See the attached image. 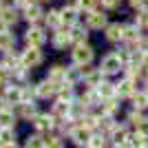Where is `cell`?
<instances>
[{"label": "cell", "instance_id": "cell-19", "mask_svg": "<svg viewBox=\"0 0 148 148\" xmlns=\"http://www.w3.org/2000/svg\"><path fill=\"white\" fill-rule=\"evenodd\" d=\"M42 16H44V11H42L38 5H31V7H27V9H25V18L29 20V22H33V25H36V22H40V20H42Z\"/></svg>", "mask_w": 148, "mask_h": 148}, {"label": "cell", "instance_id": "cell-30", "mask_svg": "<svg viewBox=\"0 0 148 148\" xmlns=\"http://www.w3.org/2000/svg\"><path fill=\"white\" fill-rule=\"evenodd\" d=\"M44 148H64V139L60 135H51L44 139Z\"/></svg>", "mask_w": 148, "mask_h": 148}, {"label": "cell", "instance_id": "cell-1", "mask_svg": "<svg viewBox=\"0 0 148 148\" xmlns=\"http://www.w3.org/2000/svg\"><path fill=\"white\" fill-rule=\"evenodd\" d=\"M122 64H124V62L119 60L117 53H108V56L102 58V62H99V69H102V73H106V75H115V73H119Z\"/></svg>", "mask_w": 148, "mask_h": 148}, {"label": "cell", "instance_id": "cell-10", "mask_svg": "<svg viewBox=\"0 0 148 148\" xmlns=\"http://www.w3.org/2000/svg\"><path fill=\"white\" fill-rule=\"evenodd\" d=\"M113 144L115 146H126V142H128V137H130V133L126 130V126H113Z\"/></svg>", "mask_w": 148, "mask_h": 148}, {"label": "cell", "instance_id": "cell-20", "mask_svg": "<svg viewBox=\"0 0 148 148\" xmlns=\"http://www.w3.org/2000/svg\"><path fill=\"white\" fill-rule=\"evenodd\" d=\"M69 113H71V104L60 99V102H56V104H53V113H51V115H53V117H64V119H66Z\"/></svg>", "mask_w": 148, "mask_h": 148}, {"label": "cell", "instance_id": "cell-29", "mask_svg": "<svg viewBox=\"0 0 148 148\" xmlns=\"http://www.w3.org/2000/svg\"><path fill=\"white\" fill-rule=\"evenodd\" d=\"M144 144H146V137L139 135V133H133L128 137V142H126V148H142Z\"/></svg>", "mask_w": 148, "mask_h": 148}, {"label": "cell", "instance_id": "cell-7", "mask_svg": "<svg viewBox=\"0 0 148 148\" xmlns=\"http://www.w3.org/2000/svg\"><path fill=\"white\" fill-rule=\"evenodd\" d=\"M5 102H7V104H22V102H25V88H22V86H16V84L7 86Z\"/></svg>", "mask_w": 148, "mask_h": 148}, {"label": "cell", "instance_id": "cell-9", "mask_svg": "<svg viewBox=\"0 0 148 148\" xmlns=\"http://www.w3.org/2000/svg\"><path fill=\"white\" fill-rule=\"evenodd\" d=\"M58 84H53L51 80H44V82H40L36 86V95L38 97H53V95H58Z\"/></svg>", "mask_w": 148, "mask_h": 148}, {"label": "cell", "instance_id": "cell-32", "mask_svg": "<svg viewBox=\"0 0 148 148\" xmlns=\"http://www.w3.org/2000/svg\"><path fill=\"white\" fill-rule=\"evenodd\" d=\"M117 108H119V104H115V99H106L104 104H102V113H104L106 117H111Z\"/></svg>", "mask_w": 148, "mask_h": 148}, {"label": "cell", "instance_id": "cell-3", "mask_svg": "<svg viewBox=\"0 0 148 148\" xmlns=\"http://www.w3.org/2000/svg\"><path fill=\"white\" fill-rule=\"evenodd\" d=\"M93 60V49L86 47V44H77L73 49V62L77 66H84V64H91Z\"/></svg>", "mask_w": 148, "mask_h": 148}, {"label": "cell", "instance_id": "cell-36", "mask_svg": "<svg viewBox=\"0 0 148 148\" xmlns=\"http://www.w3.org/2000/svg\"><path fill=\"white\" fill-rule=\"evenodd\" d=\"M137 133H139V135H144V137H148V119H146V117L137 124Z\"/></svg>", "mask_w": 148, "mask_h": 148}, {"label": "cell", "instance_id": "cell-31", "mask_svg": "<svg viewBox=\"0 0 148 148\" xmlns=\"http://www.w3.org/2000/svg\"><path fill=\"white\" fill-rule=\"evenodd\" d=\"M25 148H44V137H40V135H29V137H27Z\"/></svg>", "mask_w": 148, "mask_h": 148}, {"label": "cell", "instance_id": "cell-26", "mask_svg": "<svg viewBox=\"0 0 148 148\" xmlns=\"http://www.w3.org/2000/svg\"><path fill=\"white\" fill-rule=\"evenodd\" d=\"M20 115L25 119H33L36 117V104L33 102H22L20 104Z\"/></svg>", "mask_w": 148, "mask_h": 148}, {"label": "cell", "instance_id": "cell-2", "mask_svg": "<svg viewBox=\"0 0 148 148\" xmlns=\"http://www.w3.org/2000/svg\"><path fill=\"white\" fill-rule=\"evenodd\" d=\"M20 62H22V66L25 69H33L38 64H42V51L36 49V47H29L27 51H22V56H20Z\"/></svg>", "mask_w": 148, "mask_h": 148}, {"label": "cell", "instance_id": "cell-43", "mask_svg": "<svg viewBox=\"0 0 148 148\" xmlns=\"http://www.w3.org/2000/svg\"><path fill=\"white\" fill-rule=\"evenodd\" d=\"M142 148H148V142H146V144H144V146H142Z\"/></svg>", "mask_w": 148, "mask_h": 148}, {"label": "cell", "instance_id": "cell-11", "mask_svg": "<svg viewBox=\"0 0 148 148\" xmlns=\"http://www.w3.org/2000/svg\"><path fill=\"white\" fill-rule=\"evenodd\" d=\"M102 75H104V73H102V69H91V71H84V82H86L91 88H97L99 84L104 82V80H102Z\"/></svg>", "mask_w": 148, "mask_h": 148}, {"label": "cell", "instance_id": "cell-18", "mask_svg": "<svg viewBox=\"0 0 148 148\" xmlns=\"http://www.w3.org/2000/svg\"><path fill=\"white\" fill-rule=\"evenodd\" d=\"M13 44H16L13 33H9V31H0V51L9 53V51L13 49Z\"/></svg>", "mask_w": 148, "mask_h": 148}, {"label": "cell", "instance_id": "cell-8", "mask_svg": "<svg viewBox=\"0 0 148 148\" xmlns=\"http://www.w3.org/2000/svg\"><path fill=\"white\" fill-rule=\"evenodd\" d=\"M115 93H117L119 97H133L135 95V80L133 77L122 80L119 84H115Z\"/></svg>", "mask_w": 148, "mask_h": 148}, {"label": "cell", "instance_id": "cell-38", "mask_svg": "<svg viewBox=\"0 0 148 148\" xmlns=\"http://www.w3.org/2000/svg\"><path fill=\"white\" fill-rule=\"evenodd\" d=\"M130 5L133 7H144V2H146V0H128Z\"/></svg>", "mask_w": 148, "mask_h": 148}, {"label": "cell", "instance_id": "cell-21", "mask_svg": "<svg viewBox=\"0 0 148 148\" xmlns=\"http://www.w3.org/2000/svg\"><path fill=\"white\" fill-rule=\"evenodd\" d=\"M0 22L2 25H16L18 22V13H16V9H0Z\"/></svg>", "mask_w": 148, "mask_h": 148}, {"label": "cell", "instance_id": "cell-44", "mask_svg": "<svg viewBox=\"0 0 148 148\" xmlns=\"http://www.w3.org/2000/svg\"><path fill=\"white\" fill-rule=\"evenodd\" d=\"M113 148H119V146H113ZM122 148H124V146H122Z\"/></svg>", "mask_w": 148, "mask_h": 148}, {"label": "cell", "instance_id": "cell-41", "mask_svg": "<svg viewBox=\"0 0 148 148\" xmlns=\"http://www.w3.org/2000/svg\"><path fill=\"white\" fill-rule=\"evenodd\" d=\"M2 148H18L16 144H9V146H2Z\"/></svg>", "mask_w": 148, "mask_h": 148}, {"label": "cell", "instance_id": "cell-14", "mask_svg": "<svg viewBox=\"0 0 148 148\" xmlns=\"http://www.w3.org/2000/svg\"><path fill=\"white\" fill-rule=\"evenodd\" d=\"M60 13H62V22H66L71 27L77 25V13H80L77 7H64V9H60Z\"/></svg>", "mask_w": 148, "mask_h": 148}, {"label": "cell", "instance_id": "cell-13", "mask_svg": "<svg viewBox=\"0 0 148 148\" xmlns=\"http://www.w3.org/2000/svg\"><path fill=\"white\" fill-rule=\"evenodd\" d=\"M124 40H126L130 47H139V44H142L139 29H137V27H124Z\"/></svg>", "mask_w": 148, "mask_h": 148}, {"label": "cell", "instance_id": "cell-42", "mask_svg": "<svg viewBox=\"0 0 148 148\" xmlns=\"http://www.w3.org/2000/svg\"><path fill=\"white\" fill-rule=\"evenodd\" d=\"M2 104H5V97H0V108H5Z\"/></svg>", "mask_w": 148, "mask_h": 148}, {"label": "cell", "instance_id": "cell-24", "mask_svg": "<svg viewBox=\"0 0 148 148\" xmlns=\"http://www.w3.org/2000/svg\"><path fill=\"white\" fill-rule=\"evenodd\" d=\"M95 91H97L99 97H104V99H113V95H115V86H113L111 82H102Z\"/></svg>", "mask_w": 148, "mask_h": 148}, {"label": "cell", "instance_id": "cell-15", "mask_svg": "<svg viewBox=\"0 0 148 148\" xmlns=\"http://www.w3.org/2000/svg\"><path fill=\"white\" fill-rule=\"evenodd\" d=\"M106 38L111 42H117V40H124V25L115 22V25H108L106 27Z\"/></svg>", "mask_w": 148, "mask_h": 148}, {"label": "cell", "instance_id": "cell-25", "mask_svg": "<svg viewBox=\"0 0 148 148\" xmlns=\"http://www.w3.org/2000/svg\"><path fill=\"white\" fill-rule=\"evenodd\" d=\"M16 130L13 128H0V146H9V144H16Z\"/></svg>", "mask_w": 148, "mask_h": 148}, {"label": "cell", "instance_id": "cell-23", "mask_svg": "<svg viewBox=\"0 0 148 148\" xmlns=\"http://www.w3.org/2000/svg\"><path fill=\"white\" fill-rule=\"evenodd\" d=\"M0 128H13V111L9 108H0Z\"/></svg>", "mask_w": 148, "mask_h": 148}, {"label": "cell", "instance_id": "cell-35", "mask_svg": "<svg viewBox=\"0 0 148 148\" xmlns=\"http://www.w3.org/2000/svg\"><path fill=\"white\" fill-rule=\"evenodd\" d=\"M106 146V139L102 135H93L91 142H88V148H104Z\"/></svg>", "mask_w": 148, "mask_h": 148}, {"label": "cell", "instance_id": "cell-22", "mask_svg": "<svg viewBox=\"0 0 148 148\" xmlns=\"http://www.w3.org/2000/svg\"><path fill=\"white\" fill-rule=\"evenodd\" d=\"M84 80V71H80V66L77 64H73V66L66 69V82L69 84H75V82Z\"/></svg>", "mask_w": 148, "mask_h": 148}, {"label": "cell", "instance_id": "cell-17", "mask_svg": "<svg viewBox=\"0 0 148 148\" xmlns=\"http://www.w3.org/2000/svg\"><path fill=\"white\" fill-rule=\"evenodd\" d=\"M88 27H91V29H102V27H106V13L91 11V16H88Z\"/></svg>", "mask_w": 148, "mask_h": 148}, {"label": "cell", "instance_id": "cell-27", "mask_svg": "<svg viewBox=\"0 0 148 148\" xmlns=\"http://www.w3.org/2000/svg\"><path fill=\"white\" fill-rule=\"evenodd\" d=\"M47 25L53 27V29H60V25H62V13L58 11V9H53V11L47 13Z\"/></svg>", "mask_w": 148, "mask_h": 148}, {"label": "cell", "instance_id": "cell-6", "mask_svg": "<svg viewBox=\"0 0 148 148\" xmlns=\"http://www.w3.org/2000/svg\"><path fill=\"white\" fill-rule=\"evenodd\" d=\"M31 122H33L36 130H40V133H47V130H51L53 126H56V117L49 115V113H40V115H36Z\"/></svg>", "mask_w": 148, "mask_h": 148}, {"label": "cell", "instance_id": "cell-12", "mask_svg": "<svg viewBox=\"0 0 148 148\" xmlns=\"http://www.w3.org/2000/svg\"><path fill=\"white\" fill-rule=\"evenodd\" d=\"M69 42H71V33L64 31V29H58L56 33H53V38H51V44H53L56 49H64Z\"/></svg>", "mask_w": 148, "mask_h": 148}, {"label": "cell", "instance_id": "cell-4", "mask_svg": "<svg viewBox=\"0 0 148 148\" xmlns=\"http://www.w3.org/2000/svg\"><path fill=\"white\" fill-rule=\"evenodd\" d=\"M69 135H71V139H73L77 146H84V144L88 146V142H91V137H93V133H91V128H86V126H82V124H80V126H73Z\"/></svg>", "mask_w": 148, "mask_h": 148}, {"label": "cell", "instance_id": "cell-40", "mask_svg": "<svg viewBox=\"0 0 148 148\" xmlns=\"http://www.w3.org/2000/svg\"><path fill=\"white\" fill-rule=\"evenodd\" d=\"M2 84H5V73L0 71V86H2Z\"/></svg>", "mask_w": 148, "mask_h": 148}, {"label": "cell", "instance_id": "cell-33", "mask_svg": "<svg viewBox=\"0 0 148 148\" xmlns=\"http://www.w3.org/2000/svg\"><path fill=\"white\" fill-rule=\"evenodd\" d=\"M135 22H137V29H148V9H142L137 13Z\"/></svg>", "mask_w": 148, "mask_h": 148}, {"label": "cell", "instance_id": "cell-28", "mask_svg": "<svg viewBox=\"0 0 148 148\" xmlns=\"http://www.w3.org/2000/svg\"><path fill=\"white\" fill-rule=\"evenodd\" d=\"M133 106H135V111H144L148 106V93H137V95H133Z\"/></svg>", "mask_w": 148, "mask_h": 148}, {"label": "cell", "instance_id": "cell-39", "mask_svg": "<svg viewBox=\"0 0 148 148\" xmlns=\"http://www.w3.org/2000/svg\"><path fill=\"white\" fill-rule=\"evenodd\" d=\"M16 2H18L20 7H25V9H27V7H31V0H16Z\"/></svg>", "mask_w": 148, "mask_h": 148}, {"label": "cell", "instance_id": "cell-37", "mask_svg": "<svg viewBox=\"0 0 148 148\" xmlns=\"http://www.w3.org/2000/svg\"><path fill=\"white\" fill-rule=\"evenodd\" d=\"M102 5L108 9H115V7H119V0H102Z\"/></svg>", "mask_w": 148, "mask_h": 148}, {"label": "cell", "instance_id": "cell-16", "mask_svg": "<svg viewBox=\"0 0 148 148\" xmlns=\"http://www.w3.org/2000/svg\"><path fill=\"white\" fill-rule=\"evenodd\" d=\"M71 42H77V44H84V40L88 38V31L84 29L82 25H75V27H71Z\"/></svg>", "mask_w": 148, "mask_h": 148}, {"label": "cell", "instance_id": "cell-34", "mask_svg": "<svg viewBox=\"0 0 148 148\" xmlns=\"http://www.w3.org/2000/svg\"><path fill=\"white\" fill-rule=\"evenodd\" d=\"M99 0H77V9H84V11H95Z\"/></svg>", "mask_w": 148, "mask_h": 148}, {"label": "cell", "instance_id": "cell-5", "mask_svg": "<svg viewBox=\"0 0 148 148\" xmlns=\"http://www.w3.org/2000/svg\"><path fill=\"white\" fill-rule=\"evenodd\" d=\"M25 40H27V44H29V47L40 49V47L47 42V36H44V31L40 29V27H31V29L25 33Z\"/></svg>", "mask_w": 148, "mask_h": 148}]
</instances>
